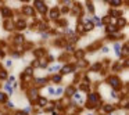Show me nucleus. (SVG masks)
<instances>
[{
	"mask_svg": "<svg viewBox=\"0 0 129 115\" xmlns=\"http://www.w3.org/2000/svg\"><path fill=\"white\" fill-rule=\"evenodd\" d=\"M35 6L38 7V10H39L40 13H42V14H45V13H46V10H47V7H46V4L43 3V1H39V0H38V1H35Z\"/></svg>",
	"mask_w": 129,
	"mask_h": 115,
	"instance_id": "f257e3e1",
	"label": "nucleus"
},
{
	"mask_svg": "<svg viewBox=\"0 0 129 115\" xmlns=\"http://www.w3.org/2000/svg\"><path fill=\"white\" fill-rule=\"evenodd\" d=\"M108 82H110V85H111L112 88H118L119 86V79L118 78H110Z\"/></svg>",
	"mask_w": 129,
	"mask_h": 115,
	"instance_id": "f03ea898",
	"label": "nucleus"
},
{
	"mask_svg": "<svg viewBox=\"0 0 129 115\" xmlns=\"http://www.w3.org/2000/svg\"><path fill=\"white\" fill-rule=\"evenodd\" d=\"M22 11H24V14H27V15H32V14H34V8H32V7H28V6L24 7Z\"/></svg>",
	"mask_w": 129,
	"mask_h": 115,
	"instance_id": "7ed1b4c3",
	"label": "nucleus"
},
{
	"mask_svg": "<svg viewBox=\"0 0 129 115\" xmlns=\"http://www.w3.org/2000/svg\"><path fill=\"white\" fill-rule=\"evenodd\" d=\"M93 27H95V25H93V22H92V21H86L83 29H85V31H92V29H93Z\"/></svg>",
	"mask_w": 129,
	"mask_h": 115,
	"instance_id": "20e7f679",
	"label": "nucleus"
},
{
	"mask_svg": "<svg viewBox=\"0 0 129 115\" xmlns=\"http://www.w3.org/2000/svg\"><path fill=\"white\" fill-rule=\"evenodd\" d=\"M89 100L92 101V105H95L96 103H97V100H99V97H97L96 94H89Z\"/></svg>",
	"mask_w": 129,
	"mask_h": 115,
	"instance_id": "39448f33",
	"label": "nucleus"
},
{
	"mask_svg": "<svg viewBox=\"0 0 129 115\" xmlns=\"http://www.w3.org/2000/svg\"><path fill=\"white\" fill-rule=\"evenodd\" d=\"M50 18H53V20H54V18H58V10H57V8H53V10L50 11Z\"/></svg>",
	"mask_w": 129,
	"mask_h": 115,
	"instance_id": "423d86ee",
	"label": "nucleus"
},
{
	"mask_svg": "<svg viewBox=\"0 0 129 115\" xmlns=\"http://www.w3.org/2000/svg\"><path fill=\"white\" fill-rule=\"evenodd\" d=\"M74 69V67H71V65H65L64 68H62V74H69V72Z\"/></svg>",
	"mask_w": 129,
	"mask_h": 115,
	"instance_id": "0eeeda50",
	"label": "nucleus"
},
{
	"mask_svg": "<svg viewBox=\"0 0 129 115\" xmlns=\"http://www.w3.org/2000/svg\"><path fill=\"white\" fill-rule=\"evenodd\" d=\"M1 13H3V15H4V17H10V15H11V10H10V8H3Z\"/></svg>",
	"mask_w": 129,
	"mask_h": 115,
	"instance_id": "6e6552de",
	"label": "nucleus"
},
{
	"mask_svg": "<svg viewBox=\"0 0 129 115\" xmlns=\"http://www.w3.org/2000/svg\"><path fill=\"white\" fill-rule=\"evenodd\" d=\"M34 54L36 55V57H40L42 54H45V50H42V49H39V50H35V51H34Z\"/></svg>",
	"mask_w": 129,
	"mask_h": 115,
	"instance_id": "1a4fd4ad",
	"label": "nucleus"
},
{
	"mask_svg": "<svg viewBox=\"0 0 129 115\" xmlns=\"http://www.w3.org/2000/svg\"><path fill=\"white\" fill-rule=\"evenodd\" d=\"M17 28L18 29H24V28H25V21H18L17 22Z\"/></svg>",
	"mask_w": 129,
	"mask_h": 115,
	"instance_id": "9d476101",
	"label": "nucleus"
},
{
	"mask_svg": "<svg viewBox=\"0 0 129 115\" xmlns=\"http://www.w3.org/2000/svg\"><path fill=\"white\" fill-rule=\"evenodd\" d=\"M83 51H82V50H78V51H76V53H75V55H76V58H83Z\"/></svg>",
	"mask_w": 129,
	"mask_h": 115,
	"instance_id": "9b49d317",
	"label": "nucleus"
},
{
	"mask_svg": "<svg viewBox=\"0 0 129 115\" xmlns=\"http://www.w3.org/2000/svg\"><path fill=\"white\" fill-rule=\"evenodd\" d=\"M53 82H56V83L61 82V76H60V75H54V78H53Z\"/></svg>",
	"mask_w": 129,
	"mask_h": 115,
	"instance_id": "f8f14e48",
	"label": "nucleus"
},
{
	"mask_svg": "<svg viewBox=\"0 0 129 115\" xmlns=\"http://www.w3.org/2000/svg\"><path fill=\"white\" fill-rule=\"evenodd\" d=\"M15 42H17V43H21V42H24V36H21V35H17Z\"/></svg>",
	"mask_w": 129,
	"mask_h": 115,
	"instance_id": "ddd939ff",
	"label": "nucleus"
},
{
	"mask_svg": "<svg viewBox=\"0 0 129 115\" xmlns=\"http://www.w3.org/2000/svg\"><path fill=\"white\" fill-rule=\"evenodd\" d=\"M39 104L40 105H46V104H47V100L43 99V97H40V99H39Z\"/></svg>",
	"mask_w": 129,
	"mask_h": 115,
	"instance_id": "4468645a",
	"label": "nucleus"
},
{
	"mask_svg": "<svg viewBox=\"0 0 129 115\" xmlns=\"http://www.w3.org/2000/svg\"><path fill=\"white\" fill-rule=\"evenodd\" d=\"M114 47H115V53H117L118 55L121 54V49H119V47H121V46H119V44H115V46H114Z\"/></svg>",
	"mask_w": 129,
	"mask_h": 115,
	"instance_id": "2eb2a0df",
	"label": "nucleus"
},
{
	"mask_svg": "<svg viewBox=\"0 0 129 115\" xmlns=\"http://www.w3.org/2000/svg\"><path fill=\"white\" fill-rule=\"evenodd\" d=\"M99 68H101L100 64H95V65L92 67V71H99Z\"/></svg>",
	"mask_w": 129,
	"mask_h": 115,
	"instance_id": "dca6fc26",
	"label": "nucleus"
},
{
	"mask_svg": "<svg viewBox=\"0 0 129 115\" xmlns=\"http://www.w3.org/2000/svg\"><path fill=\"white\" fill-rule=\"evenodd\" d=\"M93 21H95V24H96V25H97V27H100L101 21H100V20H99V18H97V17H95V18H93Z\"/></svg>",
	"mask_w": 129,
	"mask_h": 115,
	"instance_id": "f3484780",
	"label": "nucleus"
},
{
	"mask_svg": "<svg viewBox=\"0 0 129 115\" xmlns=\"http://www.w3.org/2000/svg\"><path fill=\"white\" fill-rule=\"evenodd\" d=\"M0 78H1V79H6V78H7L6 71H0Z\"/></svg>",
	"mask_w": 129,
	"mask_h": 115,
	"instance_id": "a211bd4d",
	"label": "nucleus"
},
{
	"mask_svg": "<svg viewBox=\"0 0 129 115\" xmlns=\"http://www.w3.org/2000/svg\"><path fill=\"white\" fill-rule=\"evenodd\" d=\"M115 29H117V28L112 27V25H110V27L107 28V31H108V32H115Z\"/></svg>",
	"mask_w": 129,
	"mask_h": 115,
	"instance_id": "6ab92c4d",
	"label": "nucleus"
},
{
	"mask_svg": "<svg viewBox=\"0 0 129 115\" xmlns=\"http://www.w3.org/2000/svg\"><path fill=\"white\" fill-rule=\"evenodd\" d=\"M111 4L112 6H119V4H121V1H119V0H112Z\"/></svg>",
	"mask_w": 129,
	"mask_h": 115,
	"instance_id": "aec40b11",
	"label": "nucleus"
},
{
	"mask_svg": "<svg viewBox=\"0 0 129 115\" xmlns=\"http://www.w3.org/2000/svg\"><path fill=\"white\" fill-rule=\"evenodd\" d=\"M118 25H119V27H123V25H125V20H118Z\"/></svg>",
	"mask_w": 129,
	"mask_h": 115,
	"instance_id": "412c9836",
	"label": "nucleus"
},
{
	"mask_svg": "<svg viewBox=\"0 0 129 115\" xmlns=\"http://www.w3.org/2000/svg\"><path fill=\"white\" fill-rule=\"evenodd\" d=\"M36 96H38V93H36V90H32V92H31V97H32V99H35Z\"/></svg>",
	"mask_w": 129,
	"mask_h": 115,
	"instance_id": "4be33fe9",
	"label": "nucleus"
},
{
	"mask_svg": "<svg viewBox=\"0 0 129 115\" xmlns=\"http://www.w3.org/2000/svg\"><path fill=\"white\" fill-rule=\"evenodd\" d=\"M6 29H13V24H10V22H6Z\"/></svg>",
	"mask_w": 129,
	"mask_h": 115,
	"instance_id": "5701e85b",
	"label": "nucleus"
},
{
	"mask_svg": "<svg viewBox=\"0 0 129 115\" xmlns=\"http://www.w3.org/2000/svg\"><path fill=\"white\" fill-rule=\"evenodd\" d=\"M58 68H60V65H54V67H51V68H50V71H51V72H53V71H57Z\"/></svg>",
	"mask_w": 129,
	"mask_h": 115,
	"instance_id": "b1692460",
	"label": "nucleus"
},
{
	"mask_svg": "<svg viewBox=\"0 0 129 115\" xmlns=\"http://www.w3.org/2000/svg\"><path fill=\"white\" fill-rule=\"evenodd\" d=\"M112 110H114V108H112L111 105H106V111H107V112H110V111H112Z\"/></svg>",
	"mask_w": 129,
	"mask_h": 115,
	"instance_id": "393cba45",
	"label": "nucleus"
},
{
	"mask_svg": "<svg viewBox=\"0 0 129 115\" xmlns=\"http://www.w3.org/2000/svg\"><path fill=\"white\" fill-rule=\"evenodd\" d=\"M61 93H62V89L61 88H58L56 92H54V94H61Z\"/></svg>",
	"mask_w": 129,
	"mask_h": 115,
	"instance_id": "a878e982",
	"label": "nucleus"
},
{
	"mask_svg": "<svg viewBox=\"0 0 129 115\" xmlns=\"http://www.w3.org/2000/svg\"><path fill=\"white\" fill-rule=\"evenodd\" d=\"M111 21V17H106V18H103V22H110Z\"/></svg>",
	"mask_w": 129,
	"mask_h": 115,
	"instance_id": "bb28decb",
	"label": "nucleus"
},
{
	"mask_svg": "<svg viewBox=\"0 0 129 115\" xmlns=\"http://www.w3.org/2000/svg\"><path fill=\"white\" fill-rule=\"evenodd\" d=\"M4 100H6V96L3 93H0V101H4Z\"/></svg>",
	"mask_w": 129,
	"mask_h": 115,
	"instance_id": "cd10ccee",
	"label": "nucleus"
},
{
	"mask_svg": "<svg viewBox=\"0 0 129 115\" xmlns=\"http://www.w3.org/2000/svg\"><path fill=\"white\" fill-rule=\"evenodd\" d=\"M74 97H75L76 100H79V101H82V97H81L79 94H74Z\"/></svg>",
	"mask_w": 129,
	"mask_h": 115,
	"instance_id": "c85d7f7f",
	"label": "nucleus"
},
{
	"mask_svg": "<svg viewBox=\"0 0 129 115\" xmlns=\"http://www.w3.org/2000/svg\"><path fill=\"white\" fill-rule=\"evenodd\" d=\"M25 74H27V75H31V74H32V69H31V68H27Z\"/></svg>",
	"mask_w": 129,
	"mask_h": 115,
	"instance_id": "c756f323",
	"label": "nucleus"
},
{
	"mask_svg": "<svg viewBox=\"0 0 129 115\" xmlns=\"http://www.w3.org/2000/svg\"><path fill=\"white\" fill-rule=\"evenodd\" d=\"M36 82H38V83H45V82H46V79H43V78H40V79H38Z\"/></svg>",
	"mask_w": 129,
	"mask_h": 115,
	"instance_id": "7c9ffc66",
	"label": "nucleus"
},
{
	"mask_svg": "<svg viewBox=\"0 0 129 115\" xmlns=\"http://www.w3.org/2000/svg\"><path fill=\"white\" fill-rule=\"evenodd\" d=\"M88 85H82V86H81V90H88Z\"/></svg>",
	"mask_w": 129,
	"mask_h": 115,
	"instance_id": "2f4dec72",
	"label": "nucleus"
},
{
	"mask_svg": "<svg viewBox=\"0 0 129 115\" xmlns=\"http://www.w3.org/2000/svg\"><path fill=\"white\" fill-rule=\"evenodd\" d=\"M6 90H7V92H8V93H13L11 88H10V86H8V85H7V86H6Z\"/></svg>",
	"mask_w": 129,
	"mask_h": 115,
	"instance_id": "473e14b6",
	"label": "nucleus"
},
{
	"mask_svg": "<svg viewBox=\"0 0 129 115\" xmlns=\"http://www.w3.org/2000/svg\"><path fill=\"white\" fill-rule=\"evenodd\" d=\"M88 8H89L90 11H93V6H92V3H88Z\"/></svg>",
	"mask_w": 129,
	"mask_h": 115,
	"instance_id": "72a5a7b5",
	"label": "nucleus"
},
{
	"mask_svg": "<svg viewBox=\"0 0 129 115\" xmlns=\"http://www.w3.org/2000/svg\"><path fill=\"white\" fill-rule=\"evenodd\" d=\"M67 93H68V94H72V93H74V89H72V88H68V92H67Z\"/></svg>",
	"mask_w": 129,
	"mask_h": 115,
	"instance_id": "f704fd0d",
	"label": "nucleus"
},
{
	"mask_svg": "<svg viewBox=\"0 0 129 115\" xmlns=\"http://www.w3.org/2000/svg\"><path fill=\"white\" fill-rule=\"evenodd\" d=\"M40 29H47V25H46V24H42V25H40Z\"/></svg>",
	"mask_w": 129,
	"mask_h": 115,
	"instance_id": "c9c22d12",
	"label": "nucleus"
},
{
	"mask_svg": "<svg viewBox=\"0 0 129 115\" xmlns=\"http://www.w3.org/2000/svg\"><path fill=\"white\" fill-rule=\"evenodd\" d=\"M39 64H40L42 67H46V61H45V60H42V61L39 62Z\"/></svg>",
	"mask_w": 129,
	"mask_h": 115,
	"instance_id": "e433bc0d",
	"label": "nucleus"
},
{
	"mask_svg": "<svg viewBox=\"0 0 129 115\" xmlns=\"http://www.w3.org/2000/svg\"><path fill=\"white\" fill-rule=\"evenodd\" d=\"M49 93H50V94H54V90H53L51 88H49Z\"/></svg>",
	"mask_w": 129,
	"mask_h": 115,
	"instance_id": "4c0bfd02",
	"label": "nucleus"
},
{
	"mask_svg": "<svg viewBox=\"0 0 129 115\" xmlns=\"http://www.w3.org/2000/svg\"><path fill=\"white\" fill-rule=\"evenodd\" d=\"M17 115H24L22 112H17Z\"/></svg>",
	"mask_w": 129,
	"mask_h": 115,
	"instance_id": "58836bf2",
	"label": "nucleus"
},
{
	"mask_svg": "<svg viewBox=\"0 0 129 115\" xmlns=\"http://www.w3.org/2000/svg\"><path fill=\"white\" fill-rule=\"evenodd\" d=\"M0 57H3V51H0Z\"/></svg>",
	"mask_w": 129,
	"mask_h": 115,
	"instance_id": "ea45409f",
	"label": "nucleus"
}]
</instances>
